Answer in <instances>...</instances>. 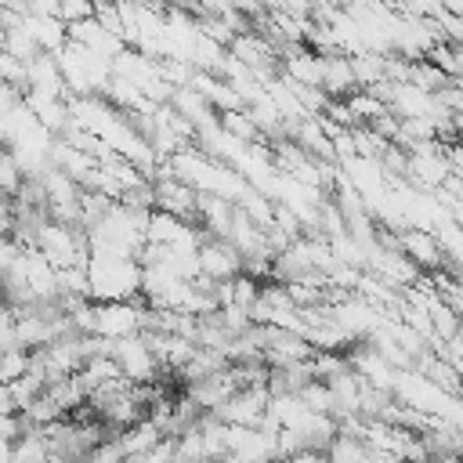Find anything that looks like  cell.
Segmentation results:
<instances>
[{"label":"cell","mask_w":463,"mask_h":463,"mask_svg":"<svg viewBox=\"0 0 463 463\" xmlns=\"http://www.w3.org/2000/svg\"><path fill=\"white\" fill-rule=\"evenodd\" d=\"M0 412H18L14 394H11V383H7V380H0Z\"/></svg>","instance_id":"cell-10"},{"label":"cell","mask_w":463,"mask_h":463,"mask_svg":"<svg viewBox=\"0 0 463 463\" xmlns=\"http://www.w3.org/2000/svg\"><path fill=\"white\" fill-rule=\"evenodd\" d=\"M452 123H456V134H459V141H463V109L452 112Z\"/></svg>","instance_id":"cell-12"},{"label":"cell","mask_w":463,"mask_h":463,"mask_svg":"<svg viewBox=\"0 0 463 463\" xmlns=\"http://www.w3.org/2000/svg\"><path fill=\"white\" fill-rule=\"evenodd\" d=\"M268 402H271V391L268 383H253V387H239L224 405H217L213 412L228 423H242V427H260L264 412H268Z\"/></svg>","instance_id":"cell-1"},{"label":"cell","mask_w":463,"mask_h":463,"mask_svg":"<svg viewBox=\"0 0 463 463\" xmlns=\"http://www.w3.org/2000/svg\"><path fill=\"white\" fill-rule=\"evenodd\" d=\"M94 0H58V18L76 22V18H90L94 14Z\"/></svg>","instance_id":"cell-8"},{"label":"cell","mask_w":463,"mask_h":463,"mask_svg":"<svg viewBox=\"0 0 463 463\" xmlns=\"http://www.w3.org/2000/svg\"><path fill=\"white\" fill-rule=\"evenodd\" d=\"M25 427H29V420H25L22 412H0V434H4V438H11V441H14Z\"/></svg>","instance_id":"cell-9"},{"label":"cell","mask_w":463,"mask_h":463,"mask_svg":"<svg viewBox=\"0 0 463 463\" xmlns=\"http://www.w3.org/2000/svg\"><path fill=\"white\" fill-rule=\"evenodd\" d=\"M94 4H116V0H94Z\"/></svg>","instance_id":"cell-13"},{"label":"cell","mask_w":463,"mask_h":463,"mask_svg":"<svg viewBox=\"0 0 463 463\" xmlns=\"http://www.w3.org/2000/svg\"><path fill=\"white\" fill-rule=\"evenodd\" d=\"M398 250H405V257H412L420 268H430L438 271L445 264V250H441V239H434V232H423V228H402L398 232Z\"/></svg>","instance_id":"cell-4"},{"label":"cell","mask_w":463,"mask_h":463,"mask_svg":"<svg viewBox=\"0 0 463 463\" xmlns=\"http://www.w3.org/2000/svg\"><path fill=\"white\" fill-rule=\"evenodd\" d=\"M322 90H326L329 98H347L351 90H358L354 65H351V58H344L340 51L322 54Z\"/></svg>","instance_id":"cell-5"},{"label":"cell","mask_w":463,"mask_h":463,"mask_svg":"<svg viewBox=\"0 0 463 463\" xmlns=\"http://www.w3.org/2000/svg\"><path fill=\"white\" fill-rule=\"evenodd\" d=\"M217 119H221V127L232 134V137H239V141H260V127H257V119L246 112V109H224V112H217Z\"/></svg>","instance_id":"cell-6"},{"label":"cell","mask_w":463,"mask_h":463,"mask_svg":"<svg viewBox=\"0 0 463 463\" xmlns=\"http://www.w3.org/2000/svg\"><path fill=\"white\" fill-rule=\"evenodd\" d=\"M300 398H304V405L307 409H315V412H329L333 416V387H329V380H307L304 387H300Z\"/></svg>","instance_id":"cell-7"},{"label":"cell","mask_w":463,"mask_h":463,"mask_svg":"<svg viewBox=\"0 0 463 463\" xmlns=\"http://www.w3.org/2000/svg\"><path fill=\"white\" fill-rule=\"evenodd\" d=\"M199 271H206L210 279H235L242 271V253L232 239L221 235H206L199 242Z\"/></svg>","instance_id":"cell-2"},{"label":"cell","mask_w":463,"mask_h":463,"mask_svg":"<svg viewBox=\"0 0 463 463\" xmlns=\"http://www.w3.org/2000/svg\"><path fill=\"white\" fill-rule=\"evenodd\" d=\"M452 174V163L441 156V148H423V152H409V170L405 177L427 192H438Z\"/></svg>","instance_id":"cell-3"},{"label":"cell","mask_w":463,"mask_h":463,"mask_svg":"<svg viewBox=\"0 0 463 463\" xmlns=\"http://www.w3.org/2000/svg\"><path fill=\"white\" fill-rule=\"evenodd\" d=\"M11 452H14V441L0 434V459H11Z\"/></svg>","instance_id":"cell-11"}]
</instances>
